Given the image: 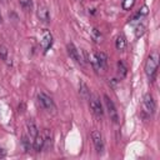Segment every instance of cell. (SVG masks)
<instances>
[{
  "label": "cell",
  "instance_id": "cell-25",
  "mask_svg": "<svg viewBox=\"0 0 160 160\" xmlns=\"http://www.w3.org/2000/svg\"><path fill=\"white\" fill-rule=\"evenodd\" d=\"M118 82H119V80H116V79H111V80H110V85H111L112 88H116Z\"/></svg>",
  "mask_w": 160,
  "mask_h": 160
},
{
  "label": "cell",
  "instance_id": "cell-24",
  "mask_svg": "<svg viewBox=\"0 0 160 160\" xmlns=\"http://www.w3.org/2000/svg\"><path fill=\"white\" fill-rule=\"evenodd\" d=\"M148 12H149V8L146 6V5H144L141 9H140V11L138 12L140 16H145V15H148Z\"/></svg>",
  "mask_w": 160,
  "mask_h": 160
},
{
  "label": "cell",
  "instance_id": "cell-1",
  "mask_svg": "<svg viewBox=\"0 0 160 160\" xmlns=\"http://www.w3.org/2000/svg\"><path fill=\"white\" fill-rule=\"evenodd\" d=\"M158 66H159V54L156 51H154L149 55V58L146 59V62H145V74L148 75L149 79H152L155 76Z\"/></svg>",
  "mask_w": 160,
  "mask_h": 160
},
{
  "label": "cell",
  "instance_id": "cell-11",
  "mask_svg": "<svg viewBox=\"0 0 160 160\" xmlns=\"http://www.w3.org/2000/svg\"><path fill=\"white\" fill-rule=\"evenodd\" d=\"M42 138H44V149L42 150H50V148L52 146V132L49 129H45Z\"/></svg>",
  "mask_w": 160,
  "mask_h": 160
},
{
  "label": "cell",
  "instance_id": "cell-20",
  "mask_svg": "<svg viewBox=\"0 0 160 160\" xmlns=\"http://www.w3.org/2000/svg\"><path fill=\"white\" fill-rule=\"evenodd\" d=\"M21 144H22V146H24V150L28 152L30 149H31V146H32V144L30 142V138L29 136H26V135H24L22 136V139H21Z\"/></svg>",
  "mask_w": 160,
  "mask_h": 160
},
{
  "label": "cell",
  "instance_id": "cell-5",
  "mask_svg": "<svg viewBox=\"0 0 160 160\" xmlns=\"http://www.w3.org/2000/svg\"><path fill=\"white\" fill-rule=\"evenodd\" d=\"M142 109H144V111L148 115H152L155 112V109H156L155 100H154L152 95L149 94V92L144 95V99H142Z\"/></svg>",
  "mask_w": 160,
  "mask_h": 160
},
{
  "label": "cell",
  "instance_id": "cell-12",
  "mask_svg": "<svg viewBox=\"0 0 160 160\" xmlns=\"http://www.w3.org/2000/svg\"><path fill=\"white\" fill-rule=\"evenodd\" d=\"M32 148H34V150L35 151H41L42 149H44V138H42V135H36L35 138H34V140H32Z\"/></svg>",
  "mask_w": 160,
  "mask_h": 160
},
{
  "label": "cell",
  "instance_id": "cell-13",
  "mask_svg": "<svg viewBox=\"0 0 160 160\" xmlns=\"http://www.w3.org/2000/svg\"><path fill=\"white\" fill-rule=\"evenodd\" d=\"M79 92H80V95H81V98L82 99H85V100H89V98H90V90H89V88H88V85L84 82V81H80L79 82Z\"/></svg>",
  "mask_w": 160,
  "mask_h": 160
},
{
  "label": "cell",
  "instance_id": "cell-26",
  "mask_svg": "<svg viewBox=\"0 0 160 160\" xmlns=\"http://www.w3.org/2000/svg\"><path fill=\"white\" fill-rule=\"evenodd\" d=\"M5 154H6V152H5V151H4L2 149H0V158H2V156H5Z\"/></svg>",
  "mask_w": 160,
  "mask_h": 160
},
{
  "label": "cell",
  "instance_id": "cell-17",
  "mask_svg": "<svg viewBox=\"0 0 160 160\" xmlns=\"http://www.w3.org/2000/svg\"><path fill=\"white\" fill-rule=\"evenodd\" d=\"M0 59L8 62L9 65H11V61H9V51L4 45H0Z\"/></svg>",
  "mask_w": 160,
  "mask_h": 160
},
{
  "label": "cell",
  "instance_id": "cell-6",
  "mask_svg": "<svg viewBox=\"0 0 160 160\" xmlns=\"http://www.w3.org/2000/svg\"><path fill=\"white\" fill-rule=\"evenodd\" d=\"M89 100H90V108H91V111L94 112V115H96L98 118H101L104 115V110H102L100 99L96 95H90Z\"/></svg>",
  "mask_w": 160,
  "mask_h": 160
},
{
  "label": "cell",
  "instance_id": "cell-18",
  "mask_svg": "<svg viewBox=\"0 0 160 160\" xmlns=\"http://www.w3.org/2000/svg\"><path fill=\"white\" fill-rule=\"evenodd\" d=\"M91 38H92V40L95 41V42H101V40H102V35H101V32H100V30H98L96 28H94L92 30H91Z\"/></svg>",
  "mask_w": 160,
  "mask_h": 160
},
{
  "label": "cell",
  "instance_id": "cell-16",
  "mask_svg": "<svg viewBox=\"0 0 160 160\" xmlns=\"http://www.w3.org/2000/svg\"><path fill=\"white\" fill-rule=\"evenodd\" d=\"M98 60H99V64H100V68L101 70L102 69H106L108 68V55L105 52H98Z\"/></svg>",
  "mask_w": 160,
  "mask_h": 160
},
{
  "label": "cell",
  "instance_id": "cell-8",
  "mask_svg": "<svg viewBox=\"0 0 160 160\" xmlns=\"http://www.w3.org/2000/svg\"><path fill=\"white\" fill-rule=\"evenodd\" d=\"M40 44H41V48L44 51H48L51 45H52V35L49 30L44 29L42 32H41V40H40Z\"/></svg>",
  "mask_w": 160,
  "mask_h": 160
},
{
  "label": "cell",
  "instance_id": "cell-21",
  "mask_svg": "<svg viewBox=\"0 0 160 160\" xmlns=\"http://www.w3.org/2000/svg\"><path fill=\"white\" fill-rule=\"evenodd\" d=\"M20 5L24 10L26 11H31V8H32V1L31 0H20Z\"/></svg>",
  "mask_w": 160,
  "mask_h": 160
},
{
  "label": "cell",
  "instance_id": "cell-27",
  "mask_svg": "<svg viewBox=\"0 0 160 160\" xmlns=\"http://www.w3.org/2000/svg\"><path fill=\"white\" fill-rule=\"evenodd\" d=\"M1 20H2V19H1V14H0V22H1Z\"/></svg>",
  "mask_w": 160,
  "mask_h": 160
},
{
  "label": "cell",
  "instance_id": "cell-22",
  "mask_svg": "<svg viewBox=\"0 0 160 160\" xmlns=\"http://www.w3.org/2000/svg\"><path fill=\"white\" fill-rule=\"evenodd\" d=\"M135 5V0H122V9L124 10H130Z\"/></svg>",
  "mask_w": 160,
  "mask_h": 160
},
{
  "label": "cell",
  "instance_id": "cell-4",
  "mask_svg": "<svg viewBox=\"0 0 160 160\" xmlns=\"http://www.w3.org/2000/svg\"><path fill=\"white\" fill-rule=\"evenodd\" d=\"M66 49H68L69 56H70L75 62H78V64H80V65H84V64H85V59L81 56V51H80L72 42H69V44L66 45Z\"/></svg>",
  "mask_w": 160,
  "mask_h": 160
},
{
  "label": "cell",
  "instance_id": "cell-7",
  "mask_svg": "<svg viewBox=\"0 0 160 160\" xmlns=\"http://www.w3.org/2000/svg\"><path fill=\"white\" fill-rule=\"evenodd\" d=\"M91 139H92V142H94V146H95V150L98 154H101L104 151V140H102V135L100 131L98 130H94L91 132Z\"/></svg>",
  "mask_w": 160,
  "mask_h": 160
},
{
  "label": "cell",
  "instance_id": "cell-23",
  "mask_svg": "<svg viewBox=\"0 0 160 160\" xmlns=\"http://www.w3.org/2000/svg\"><path fill=\"white\" fill-rule=\"evenodd\" d=\"M144 31H145V26H144V25H139V26L136 28V31H135V35H136V38L141 36V35L144 34Z\"/></svg>",
  "mask_w": 160,
  "mask_h": 160
},
{
  "label": "cell",
  "instance_id": "cell-3",
  "mask_svg": "<svg viewBox=\"0 0 160 160\" xmlns=\"http://www.w3.org/2000/svg\"><path fill=\"white\" fill-rule=\"evenodd\" d=\"M104 102H105L108 114H109V116H110V120H112L115 124H118V122H119V112H118L116 106L114 105L112 100H111L108 95H104Z\"/></svg>",
  "mask_w": 160,
  "mask_h": 160
},
{
  "label": "cell",
  "instance_id": "cell-14",
  "mask_svg": "<svg viewBox=\"0 0 160 160\" xmlns=\"http://www.w3.org/2000/svg\"><path fill=\"white\" fill-rule=\"evenodd\" d=\"M89 61H90L92 69H94L96 72H99V70H101L100 64H99V60H98V55H96L95 52H92V54L89 55Z\"/></svg>",
  "mask_w": 160,
  "mask_h": 160
},
{
  "label": "cell",
  "instance_id": "cell-10",
  "mask_svg": "<svg viewBox=\"0 0 160 160\" xmlns=\"http://www.w3.org/2000/svg\"><path fill=\"white\" fill-rule=\"evenodd\" d=\"M26 129H28V132H29V138L34 140V138L39 134V130H38V126H36V124H35V121L32 119H29L28 120Z\"/></svg>",
  "mask_w": 160,
  "mask_h": 160
},
{
  "label": "cell",
  "instance_id": "cell-19",
  "mask_svg": "<svg viewBox=\"0 0 160 160\" xmlns=\"http://www.w3.org/2000/svg\"><path fill=\"white\" fill-rule=\"evenodd\" d=\"M118 74L120 75V78H124L128 74V69L122 61H118Z\"/></svg>",
  "mask_w": 160,
  "mask_h": 160
},
{
  "label": "cell",
  "instance_id": "cell-2",
  "mask_svg": "<svg viewBox=\"0 0 160 160\" xmlns=\"http://www.w3.org/2000/svg\"><path fill=\"white\" fill-rule=\"evenodd\" d=\"M36 98H38V102L40 104V106H41L45 111L55 114L56 106H55V104H54L52 99H51L48 94H45V92H42V91H39V92H38V95H36Z\"/></svg>",
  "mask_w": 160,
  "mask_h": 160
},
{
  "label": "cell",
  "instance_id": "cell-15",
  "mask_svg": "<svg viewBox=\"0 0 160 160\" xmlns=\"http://www.w3.org/2000/svg\"><path fill=\"white\" fill-rule=\"evenodd\" d=\"M115 46H116V49H118L119 51H122V50L125 49V46H126V40H125V36H124L122 34L116 38V40H115Z\"/></svg>",
  "mask_w": 160,
  "mask_h": 160
},
{
  "label": "cell",
  "instance_id": "cell-9",
  "mask_svg": "<svg viewBox=\"0 0 160 160\" xmlns=\"http://www.w3.org/2000/svg\"><path fill=\"white\" fill-rule=\"evenodd\" d=\"M36 14H38L39 20H41L42 22H49V21H50V12H49V9H48L46 5L39 4V5H38Z\"/></svg>",
  "mask_w": 160,
  "mask_h": 160
}]
</instances>
